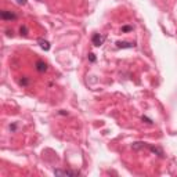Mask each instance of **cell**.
I'll return each mask as SVG.
<instances>
[{"label": "cell", "mask_w": 177, "mask_h": 177, "mask_svg": "<svg viewBox=\"0 0 177 177\" xmlns=\"http://www.w3.org/2000/svg\"><path fill=\"white\" fill-rule=\"evenodd\" d=\"M0 17L4 21H13V20H17L18 15L13 11H9V10H3V11L0 13Z\"/></svg>", "instance_id": "6da1fadb"}, {"label": "cell", "mask_w": 177, "mask_h": 177, "mask_svg": "<svg viewBox=\"0 0 177 177\" xmlns=\"http://www.w3.org/2000/svg\"><path fill=\"white\" fill-rule=\"evenodd\" d=\"M105 42V36L104 35H100V33H94L93 38H91V43L94 44L96 47H100L102 46Z\"/></svg>", "instance_id": "7a4b0ae2"}, {"label": "cell", "mask_w": 177, "mask_h": 177, "mask_svg": "<svg viewBox=\"0 0 177 177\" xmlns=\"http://www.w3.org/2000/svg\"><path fill=\"white\" fill-rule=\"evenodd\" d=\"M35 69L38 71V72H40V73H44V72H47V69H49V67H47V64L44 61H36L35 62Z\"/></svg>", "instance_id": "3957f363"}, {"label": "cell", "mask_w": 177, "mask_h": 177, "mask_svg": "<svg viewBox=\"0 0 177 177\" xmlns=\"http://www.w3.org/2000/svg\"><path fill=\"white\" fill-rule=\"evenodd\" d=\"M55 174H64V176H79V171H73V170H54Z\"/></svg>", "instance_id": "277c9868"}, {"label": "cell", "mask_w": 177, "mask_h": 177, "mask_svg": "<svg viewBox=\"0 0 177 177\" xmlns=\"http://www.w3.org/2000/svg\"><path fill=\"white\" fill-rule=\"evenodd\" d=\"M116 47L118 49H131V47H134V43H130V42H118Z\"/></svg>", "instance_id": "5b68a950"}, {"label": "cell", "mask_w": 177, "mask_h": 177, "mask_svg": "<svg viewBox=\"0 0 177 177\" xmlns=\"http://www.w3.org/2000/svg\"><path fill=\"white\" fill-rule=\"evenodd\" d=\"M39 44H40V47L43 50H46V51L50 50V43L47 40H44V39H39Z\"/></svg>", "instance_id": "8992f818"}, {"label": "cell", "mask_w": 177, "mask_h": 177, "mask_svg": "<svg viewBox=\"0 0 177 177\" xmlns=\"http://www.w3.org/2000/svg\"><path fill=\"white\" fill-rule=\"evenodd\" d=\"M29 82H31V80H29L28 78H25V76H24L22 79H20V80H18V83H20V86L26 87V86H28V84H29Z\"/></svg>", "instance_id": "52a82bcc"}, {"label": "cell", "mask_w": 177, "mask_h": 177, "mask_svg": "<svg viewBox=\"0 0 177 177\" xmlns=\"http://www.w3.org/2000/svg\"><path fill=\"white\" fill-rule=\"evenodd\" d=\"M20 32H21V35L26 36V35H28V28H26L25 25H22V26L20 28Z\"/></svg>", "instance_id": "ba28073f"}, {"label": "cell", "mask_w": 177, "mask_h": 177, "mask_svg": "<svg viewBox=\"0 0 177 177\" xmlns=\"http://www.w3.org/2000/svg\"><path fill=\"white\" fill-rule=\"evenodd\" d=\"M130 31H133V26H130V25L122 26V32H130Z\"/></svg>", "instance_id": "9c48e42d"}, {"label": "cell", "mask_w": 177, "mask_h": 177, "mask_svg": "<svg viewBox=\"0 0 177 177\" xmlns=\"http://www.w3.org/2000/svg\"><path fill=\"white\" fill-rule=\"evenodd\" d=\"M89 60H90L91 62H94V61H96V55H94L93 53H90V54H89Z\"/></svg>", "instance_id": "30bf717a"}, {"label": "cell", "mask_w": 177, "mask_h": 177, "mask_svg": "<svg viewBox=\"0 0 177 177\" xmlns=\"http://www.w3.org/2000/svg\"><path fill=\"white\" fill-rule=\"evenodd\" d=\"M17 3L20 6H24V4H26V0H17Z\"/></svg>", "instance_id": "8fae6325"}, {"label": "cell", "mask_w": 177, "mask_h": 177, "mask_svg": "<svg viewBox=\"0 0 177 177\" xmlns=\"http://www.w3.org/2000/svg\"><path fill=\"white\" fill-rule=\"evenodd\" d=\"M6 33H7V36H13V33H14V32H13V29H11V31H10V29H7Z\"/></svg>", "instance_id": "7c38bea8"}]
</instances>
